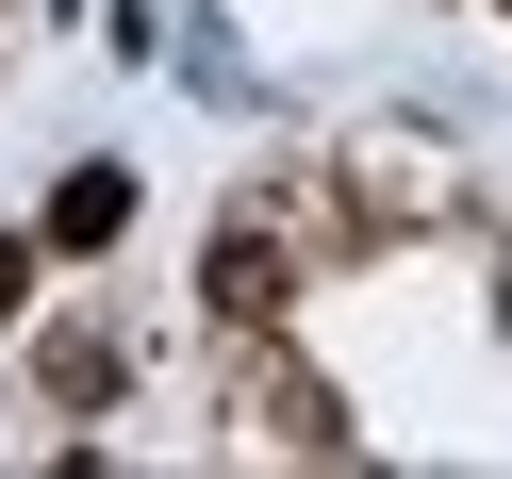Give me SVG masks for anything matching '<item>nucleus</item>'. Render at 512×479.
Instances as JSON below:
<instances>
[{"label": "nucleus", "mask_w": 512, "mask_h": 479, "mask_svg": "<svg viewBox=\"0 0 512 479\" xmlns=\"http://www.w3.org/2000/svg\"><path fill=\"white\" fill-rule=\"evenodd\" d=\"M116 232H133V182H116V166H83L67 199H50V248H116Z\"/></svg>", "instance_id": "1"}, {"label": "nucleus", "mask_w": 512, "mask_h": 479, "mask_svg": "<svg viewBox=\"0 0 512 479\" xmlns=\"http://www.w3.org/2000/svg\"><path fill=\"white\" fill-rule=\"evenodd\" d=\"M215 314H281V248L265 232H215Z\"/></svg>", "instance_id": "2"}]
</instances>
